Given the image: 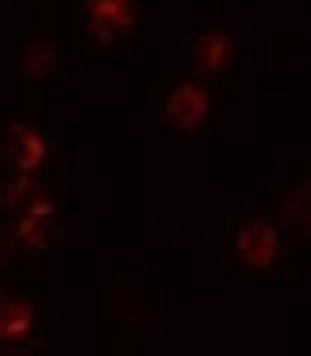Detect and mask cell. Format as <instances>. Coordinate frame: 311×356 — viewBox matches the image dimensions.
Masks as SVG:
<instances>
[{
  "label": "cell",
  "mask_w": 311,
  "mask_h": 356,
  "mask_svg": "<svg viewBox=\"0 0 311 356\" xmlns=\"http://www.w3.org/2000/svg\"><path fill=\"white\" fill-rule=\"evenodd\" d=\"M209 250H214V259L231 276L253 281V285H271L285 276V263H289L294 245H289V232L280 227V218L262 200H253V205H244L236 218H227L209 236Z\"/></svg>",
  "instance_id": "6da1fadb"
},
{
  "label": "cell",
  "mask_w": 311,
  "mask_h": 356,
  "mask_svg": "<svg viewBox=\"0 0 311 356\" xmlns=\"http://www.w3.org/2000/svg\"><path fill=\"white\" fill-rule=\"evenodd\" d=\"M249 44H253V31L240 27V22H227V18H187L183 31H178L169 58H165V72H178V76H192V81H205V85H227L244 72V58H249Z\"/></svg>",
  "instance_id": "7a4b0ae2"
},
{
  "label": "cell",
  "mask_w": 311,
  "mask_h": 356,
  "mask_svg": "<svg viewBox=\"0 0 311 356\" xmlns=\"http://www.w3.org/2000/svg\"><path fill=\"white\" fill-rule=\"evenodd\" d=\"M0 241L9 245L14 263L49 267L72 241V214H67L62 187H44L36 200L18 209V214L0 218Z\"/></svg>",
  "instance_id": "3957f363"
},
{
  "label": "cell",
  "mask_w": 311,
  "mask_h": 356,
  "mask_svg": "<svg viewBox=\"0 0 311 356\" xmlns=\"http://www.w3.org/2000/svg\"><path fill=\"white\" fill-rule=\"evenodd\" d=\"M151 9L138 0H81L72 9V44L81 58H111L142 40Z\"/></svg>",
  "instance_id": "277c9868"
},
{
  "label": "cell",
  "mask_w": 311,
  "mask_h": 356,
  "mask_svg": "<svg viewBox=\"0 0 311 356\" xmlns=\"http://www.w3.org/2000/svg\"><path fill=\"white\" fill-rule=\"evenodd\" d=\"M58 165H62V134L58 129H49L27 107L0 111V174L53 183Z\"/></svg>",
  "instance_id": "5b68a950"
},
{
  "label": "cell",
  "mask_w": 311,
  "mask_h": 356,
  "mask_svg": "<svg viewBox=\"0 0 311 356\" xmlns=\"http://www.w3.org/2000/svg\"><path fill=\"white\" fill-rule=\"evenodd\" d=\"M53 348V303L36 281L0 289V356H44Z\"/></svg>",
  "instance_id": "8992f818"
},
{
  "label": "cell",
  "mask_w": 311,
  "mask_h": 356,
  "mask_svg": "<svg viewBox=\"0 0 311 356\" xmlns=\"http://www.w3.org/2000/svg\"><path fill=\"white\" fill-rule=\"evenodd\" d=\"M9 63H14V81H18V89L27 98L53 94V89L67 81V72H72V54H67V44L53 36L44 9L31 22L18 27L14 49H9Z\"/></svg>",
  "instance_id": "52a82bcc"
},
{
  "label": "cell",
  "mask_w": 311,
  "mask_h": 356,
  "mask_svg": "<svg viewBox=\"0 0 311 356\" xmlns=\"http://www.w3.org/2000/svg\"><path fill=\"white\" fill-rule=\"evenodd\" d=\"M156 116H160V125L169 134H178V138H200V134H209L214 120H218V94H214V85H205V81L165 72L160 89H156Z\"/></svg>",
  "instance_id": "ba28073f"
},
{
  "label": "cell",
  "mask_w": 311,
  "mask_h": 356,
  "mask_svg": "<svg viewBox=\"0 0 311 356\" xmlns=\"http://www.w3.org/2000/svg\"><path fill=\"white\" fill-rule=\"evenodd\" d=\"M262 205L280 218L289 232V245L298 241V250H311V165L307 161H280L276 165L271 187L262 192Z\"/></svg>",
  "instance_id": "9c48e42d"
},
{
  "label": "cell",
  "mask_w": 311,
  "mask_h": 356,
  "mask_svg": "<svg viewBox=\"0 0 311 356\" xmlns=\"http://www.w3.org/2000/svg\"><path fill=\"white\" fill-rule=\"evenodd\" d=\"M9 285V276H5V267H0V289H5Z\"/></svg>",
  "instance_id": "30bf717a"
},
{
  "label": "cell",
  "mask_w": 311,
  "mask_h": 356,
  "mask_svg": "<svg viewBox=\"0 0 311 356\" xmlns=\"http://www.w3.org/2000/svg\"><path fill=\"white\" fill-rule=\"evenodd\" d=\"M303 259H307V267H311V250H307V254H303Z\"/></svg>",
  "instance_id": "8fae6325"
}]
</instances>
